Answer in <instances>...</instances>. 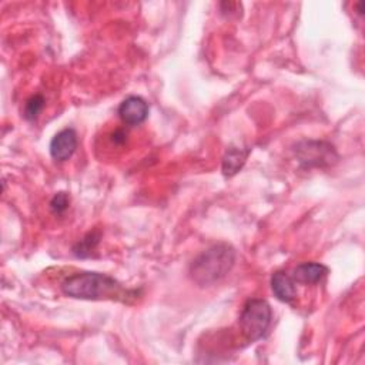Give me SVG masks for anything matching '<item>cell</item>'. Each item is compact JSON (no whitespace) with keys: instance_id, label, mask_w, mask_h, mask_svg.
<instances>
[{"instance_id":"obj_1","label":"cell","mask_w":365,"mask_h":365,"mask_svg":"<svg viewBox=\"0 0 365 365\" xmlns=\"http://www.w3.org/2000/svg\"><path fill=\"white\" fill-rule=\"evenodd\" d=\"M64 295L77 299H115L127 302L137 297V291L124 288L117 279L100 272H77L61 282Z\"/></svg>"},{"instance_id":"obj_2","label":"cell","mask_w":365,"mask_h":365,"mask_svg":"<svg viewBox=\"0 0 365 365\" xmlns=\"http://www.w3.org/2000/svg\"><path fill=\"white\" fill-rule=\"evenodd\" d=\"M235 262V251L228 244H215L202 251L190 265L192 281L201 287L224 278Z\"/></svg>"},{"instance_id":"obj_3","label":"cell","mask_w":365,"mask_h":365,"mask_svg":"<svg viewBox=\"0 0 365 365\" xmlns=\"http://www.w3.org/2000/svg\"><path fill=\"white\" fill-rule=\"evenodd\" d=\"M271 319L272 311L269 304L261 298H251L244 304L238 324L247 341L254 342L267 335Z\"/></svg>"},{"instance_id":"obj_4","label":"cell","mask_w":365,"mask_h":365,"mask_svg":"<svg viewBox=\"0 0 365 365\" xmlns=\"http://www.w3.org/2000/svg\"><path fill=\"white\" fill-rule=\"evenodd\" d=\"M295 154L298 161L305 167L331 165L338 158V154L332 144L315 140H305L297 144Z\"/></svg>"},{"instance_id":"obj_5","label":"cell","mask_w":365,"mask_h":365,"mask_svg":"<svg viewBox=\"0 0 365 365\" xmlns=\"http://www.w3.org/2000/svg\"><path fill=\"white\" fill-rule=\"evenodd\" d=\"M117 114L124 124L138 125L148 117V104L138 96H130L120 103Z\"/></svg>"},{"instance_id":"obj_6","label":"cell","mask_w":365,"mask_h":365,"mask_svg":"<svg viewBox=\"0 0 365 365\" xmlns=\"http://www.w3.org/2000/svg\"><path fill=\"white\" fill-rule=\"evenodd\" d=\"M77 148V134L73 128L58 131L50 141V154L56 161L68 160Z\"/></svg>"},{"instance_id":"obj_7","label":"cell","mask_w":365,"mask_h":365,"mask_svg":"<svg viewBox=\"0 0 365 365\" xmlns=\"http://www.w3.org/2000/svg\"><path fill=\"white\" fill-rule=\"evenodd\" d=\"M328 274V267L321 262H302L292 269L291 278L298 284H317Z\"/></svg>"},{"instance_id":"obj_8","label":"cell","mask_w":365,"mask_h":365,"mask_svg":"<svg viewBox=\"0 0 365 365\" xmlns=\"http://www.w3.org/2000/svg\"><path fill=\"white\" fill-rule=\"evenodd\" d=\"M271 289L281 302H292L297 298V287L291 275L284 271H277L271 277Z\"/></svg>"},{"instance_id":"obj_9","label":"cell","mask_w":365,"mask_h":365,"mask_svg":"<svg viewBox=\"0 0 365 365\" xmlns=\"http://www.w3.org/2000/svg\"><path fill=\"white\" fill-rule=\"evenodd\" d=\"M248 154H250V150H242L238 147L227 148L222 157V174L225 177L235 175L245 164Z\"/></svg>"},{"instance_id":"obj_10","label":"cell","mask_w":365,"mask_h":365,"mask_svg":"<svg viewBox=\"0 0 365 365\" xmlns=\"http://www.w3.org/2000/svg\"><path fill=\"white\" fill-rule=\"evenodd\" d=\"M98 240H100V234L98 232H88L83 240H80L74 245L73 252L77 257H87L96 248V245L98 244Z\"/></svg>"},{"instance_id":"obj_11","label":"cell","mask_w":365,"mask_h":365,"mask_svg":"<svg viewBox=\"0 0 365 365\" xmlns=\"http://www.w3.org/2000/svg\"><path fill=\"white\" fill-rule=\"evenodd\" d=\"M44 107V97L41 94H36L30 97L24 106V118L29 121H34Z\"/></svg>"},{"instance_id":"obj_12","label":"cell","mask_w":365,"mask_h":365,"mask_svg":"<svg viewBox=\"0 0 365 365\" xmlns=\"http://www.w3.org/2000/svg\"><path fill=\"white\" fill-rule=\"evenodd\" d=\"M70 204V198L66 192H57L51 201H50V208L54 214H61L68 208Z\"/></svg>"}]
</instances>
